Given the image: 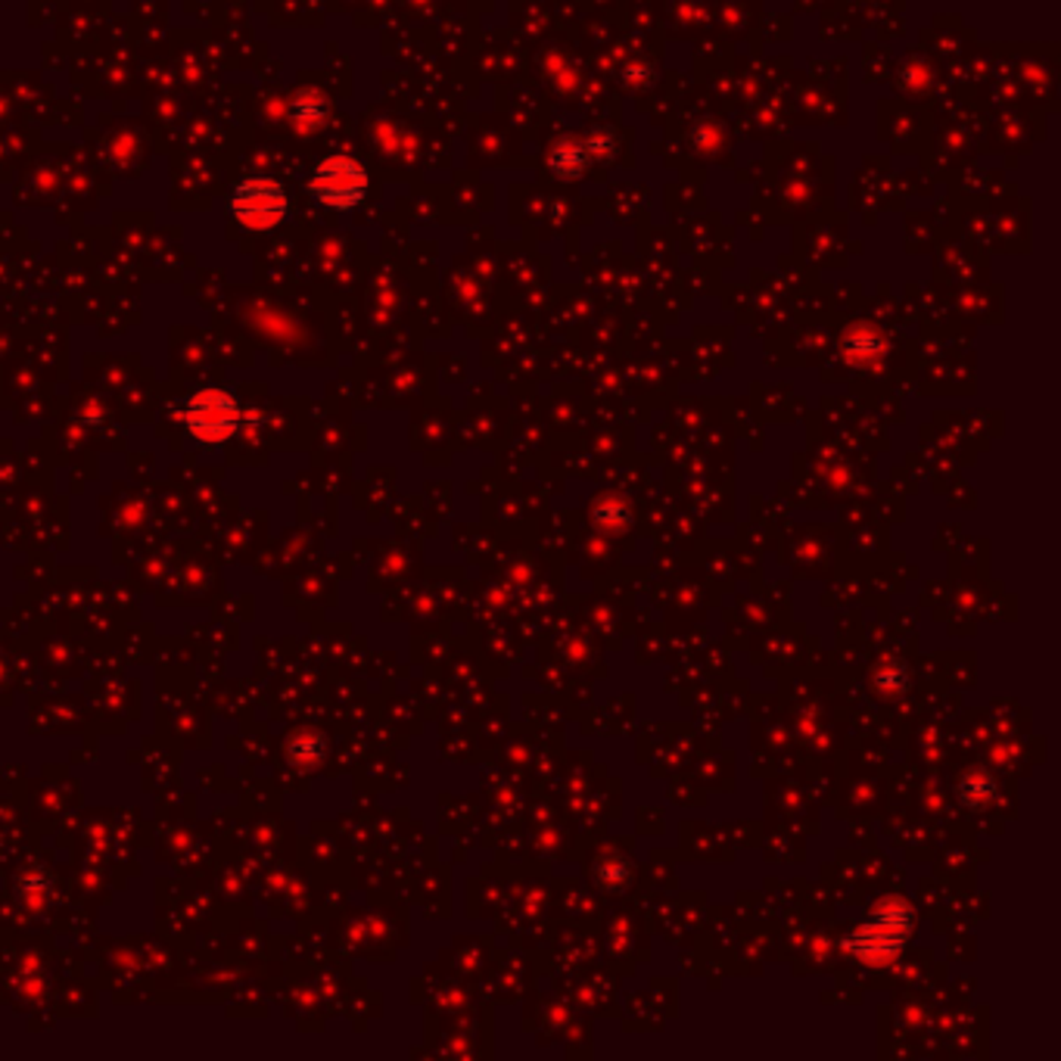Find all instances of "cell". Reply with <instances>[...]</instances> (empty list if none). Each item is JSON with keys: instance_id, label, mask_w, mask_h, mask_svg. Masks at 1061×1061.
<instances>
[{"instance_id": "obj_1", "label": "cell", "mask_w": 1061, "mask_h": 1061, "mask_svg": "<svg viewBox=\"0 0 1061 1061\" xmlns=\"http://www.w3.org/2000/svg\"><path fill=\"white\" fill-rule=\"evenodd\" d=\"M308 193L312 200L324 206V210L334 212H349L355 210L365 193H368V172L365 165L346 153L337 156H327L324 162L315 165V172L308 175Z\"/></svg>"}, {"instance_id": "obj_2", "label": "cell", "mask_w": 1061, "mask_h": 1061, "mask_svg": "<svg viewBox=\"0 0 1061 1061\" xmlns=\"http://www.w3.org/2000/svg\"><path fill=\"white\" fill-rule=\"evenodd\" d=\"M231 218L243 231H272L284 225L289 212L287 191L272 177H243L227 200Z\"/></svg>"}, {"instance_id": "obj_3", "label": "cell", "mask_w": 1061, "mask_h": 1061, "mask_svg": "<svg viewBox=\"0 0 1061 1061\" xmlns=\"http://www.w3.org/2000/svg\"><path fill=\"white\" fill-rule=\"evenodd\" d=\"M184 424L203 442H222L241 427V405L225 389H200L184 405Z\"/></svg>"}, {"instance_id": "obj_4", "label": "cell", "mask_w": 1061, "mask_h": 1061, "mask_svg": "<svg viewBox=\"0 0 1061 1061\" xmlns=\"http://www.w3.org/2000/svg\"><path fill=\"white\" fill-rule=\"evenodd\" d=\"M327 113H330L327 100L315 91H303L289 100V122L299 131H315L327 119Z\"/></svg>"}]
</instances>
